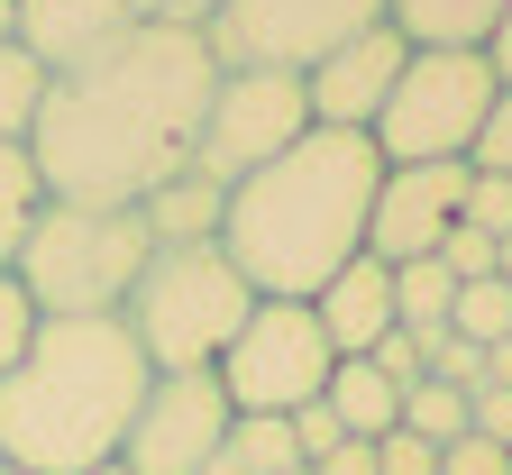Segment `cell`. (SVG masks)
I'll use <instances>...</instances> for the list:
<instances>
[{
  "instance_id": "cell-40",
  "label": "cell",
  "mask_w": 512,
  "mask_h": 475,
  "mask_svg": "<svg viewBox=\"0 0 512 475\" xmlns=\"http://www.w3.org/2000/svg\"><path fill=\"white\" fill-rule=\"evenodd\" d=\"M0 475H19V466H10V457H0Z\"/></svg>"
},
{
  "instance_id": "cell-14",
  "label": "cell",
  "mask_w": 512,
  "mask_h": 475,
  "mask_svg": "<svg viewBox=\"0 0 512 475\" xmlns=\"http://www.w3.org/2000/svg\"><path fill=\"white\" fill-rule=\"evenodd\" d=\"M311 320H320V338H330L339 357H366L384 329H403L394 320V265L384 256H348L339 275L311 293Z\"/></svg>"
},
{
  "instance_id": "cell-24",
  "label": "cell",
  "mask_w": 512,
  "mask_h": 475,
  "mask_svg": "<svg viewBox=\"0 0 512 475\" xmlns=\"http://www.w3.org/2000/svg\"><path fill=\"white\" fill-rule=\"evenodd\" d=\"M366 366H375L384 384H421V375H430V338H412V329H384L375 348H366Z\"/></svg>"
},
{
  "instance_id": "cell-4",
  "label": "cell",
  "mask_w": 512,
  "mask_h": 475,
  "mask_svg": "<svg viewBox=\"0 0 512 475\" xmlns=\"http://www.w3.org/2000/svg\"><path fill=\"white\" fill-rule=\"evenodd\" d=\"M156 256L138 211H92V201H37V220L10 256L19 293L37 302V320H119L138 265Z\"/></svg>"
},
{
  "instance_id": "cell-11",
  "label": "cell",
  "mask_w": 512,
  "mask_h": 475,
  "mask_svg": "<svg viewBox=\"0 0 512 475\" xmlns=\"http://www.w3.org/2000/svg\"><path fill=\"white\" fill-rule=\"evenodd\" d=\"M467 183H476L467 156L458 165H384L375 211H366V256H384V265L439 256V238L458 229V211H467Z\"/></svg>"
},
{
  "instance_id": "cell-33",
  "label": "cell",
  "mask_w": 512,
  "mask_h": 475,
  "mask_svg": "<svg viewBox=\"0 0 512 475\" xmlns=\"http://www.w3.org/2000/svg\"><path fill=\"white\" fill-rule=\"evenodd\" d=\"M467 430H476V439H494V448H512V384L467 393Z\"/></svg>"
},
{
  "instance_id": "cell-30",
  "label": "cell",
  "mask_w": 512,
  "mask_h": 475,
  "mask_svg": "<svg viewBox=\"0 0 512 475\" xmlns=\"http://www.w3.org/2000/svg\"><path fill=\"white\" fill-rule=\"evenodd\" d=\"M439 475H512V448H494V439L467 430V439H448V448H439Z\"/></svg>"
},
{
  "instance_id": "cell-7",
  "label": "cell",
  "mask_w": 512,
  "mask_h": 475,
  "mask_svg": "<svg viewBox=\"0 0 512 475\" xmlns=\"http://www.w3.org/2000/svg\"><path fill=\"white\" fill-rule=\"evenodd\" d=\"M339 348L320 338L311 302H256L238 320V338L220 348V393H229V412H302V402H320V384H330Z\"/></svg>"
},
{
  "instance_id": "cell-12",
  "label": "cell",
  "mask_w": 512,
  "mask_h": 475,
  "mask_svg": "<svg viewBox=\"0 0 512 475\" xmlns=\"http://www.w3.org/2000/svg\"><path fill=\"white\" fill-rule=\"evenodd\" d=\"M403 28L384 19V28H366V37H348V46H330L302 74V101H311V128H375V110H384V92H394V74H403Z\"/></svg>"
},
{
  "instance_id": "cell-34",
  "label": "cell",
  "mask_w": 512,
  "mask_h": 475,
  "mask_svg": "<svg viewBox=\"0 0 512 475\" xmlns=\"http://www.w3.org/2000/svg\"><path fill=\"white\" fill-rule=\"evenodd\" d=\"M138 19H147V28H211L220 0H138Z\"/></svg>"
},
{
  "instance_id": "cell-31",
  "label": "cell",
  "mask_w": 512,
  "mask_h": 475,
  "mask_svg": "<svg viewBox=\"0 0 512 475\" xmlns=\"http://www.w3.org/2000/svg\"><path fill=\"white\" fill-rule=\"evenodd\" d=\"M284 421H293V448H302V466H320V457H330V448L348 439V430L330 421V402H302V412H284Z\"/></svg>"
},
{
  "instance_id": "cell-6",
  "label": "cell",
  "mask_w": 512,
  "mask_h": 475,
  "mask_svg": "<svg viewBox=\"0 0 512 475\" xmlns=\"http://www.w3.org/2000/svg\"><path fill=\"white\" fill-rule=\"evenodd\" d=\"M494 92H503V83H494V64H485L476 46H412L366 138H375L384 165H458V156L476 147Z\"/></svg>"
},
{
  "instance_id": "cell-28",
  "label": "cell",
  "mask_w": 512,
  "mask_h": 475,
  "mask_svg": "<svg viewBox=\"0 0 512 475\" xmlns=\"http://www.w3.org/2000/svg\"><path fill=\"white\" fill-rule=\"evenodd\" d=\"M430 375L458 384V393H476V384H485V348H476V338H458V329H439V338H430Z\"/></svg>"
},
{
  "instance_id": "cell-23",
  "label": "cell",
  "mask_w": 512,
  "mask_h": 475,
  "mask_svg": "<svg viewBox=\"0 0 512 475\" xmlns=\"http://www.w3.org/2000/svg\"><path fill=\"white\" fill-rule=\"evenodd\" d=\"M448 329L476 338V348H494V338H512V284L485 275V284H458V302H448Z\"/></svg>"
},
{
  "instance_id": "cell-10",
  "label": "cell",
  "mask_w": 512,
  "mask_h": 475,
  "mask_svg": "<svg viewBox=\"0 0 512 475\" xmlns=\"http://www.w3.org/2000/svg\"><path fill=\"white\" fill-rule=\"evenodd\" d=\"M229 421L238 412H229V393H220L211 366L202 375H156L147 402H138V421H128V439H119V466L128 475H202L220 457Z\"/></svg>"
},
{
  "instance_id": "cell-2",
  "label": "cell",
  "mask_w": 512,
  "mask_h": 475,
  "mask_svg": "<svg viewBox=\"0 0 512 475\" xmlns=\"http://www.w3.org/2000/svg\"><path fill=\"white\" fill-rule=\"evenodd\" d=\"M384 156L357 128H302V138L229 183L220 211V256L256 302H311L348 256H366V211H375Z\"/></svg>"
},
{
  "instance_id": "cell-9",
  "label": "cell",
  "mask_w": 512,
  "mask_h": 475,
  "mask_svg": "<svg viewBox=\"0 0 512 475\" xmlns=\"http://www.w3.org/2000/svg\"><path fill=\"white\" fill-rule=\"evenodd\" d=\"M302 128H311L302 74H256V64H229V74L211 83L202 138H192V174H211V183L229 192V183H247L256 165H275Z\"/></svg>"
},
{
  "instance_id": "cell-27",
  "label": "cell",
  "mask_w": 512,
  "mask_h": 475,
  "mask_svg": "<svg viewBox=\"0 0 512 475\" xmlns=\"http://www.w3.org/2000/svg\"><path fill=\"white\" fill-rule=\"evenodd\" d=\"M467 165H476V174H512V83L494 92V110H485V128H476V147H467Z\"/></svg>"
},
{
  "instance_id": "cell-8",
  "label": "cell",
  "mask_w": 512,
  "mask_h": 475,
  "mask_svg": "<svg viewBox=\"0 0 512 475\" xmlns=\"http://www.w3.org/2000/svg\"><path fill=\"white\" fill-rule=\"evenodd\" d=\"M394 0H220V19L202 28V46L229 64H256V74H311L330 46L384 28Z\"/></svg>"
},
{
  "instance_id": "cell-1",
  "label": "cell",
  "mask_w": 512,
  "mask_h": 475,
  "mask_svg": "<svg viewBox=\"0 0 512 475\" xmlns=\"http://www.w3.org/2000/svg\"><path fill=\"white\" fill-rule=\"evenodd\" d=\"M220 83V55L202 28H128L110 55L46 83V110L28 128V165L46 201H92V211H138L156 183L192 165L202 110Z\"/></svg>"
},
{
  "instance_id": "cell-25",
  "label": "cell",
  "mask_w": 512,
  "mask_h": 475,
  "mask_svg": "<svg viewBox=\"0 0 512 475\" xmlns=\"http://www.w3.org/2000/svg\"><path fill=\"white\" fill-rule=\"evenodd\" d=\"M28 338H37V302L19 293V275H0V375L28 357Z\"/></svg>"
},
{
  "instance_id": "cell-18",
  "label": "cell",
  "mask_w": 512,
  "mask_h": 475,
  "mask_svg": "<svg viewBox=\"0 0 512 475\" xmlns=\"http://www.w3.org/2000/svg\"><path fill=\"white\" fill-rule=\"evenodd\" d=\"M448 302H458V275H448L439 256L394 265V320H403L412 338H439V329H448Z\"/></svg>"
},
{
  "instance_id": "cell-26",
  "label": "cell",
  "mask_w": 512,
  "mask_h": 475,
  "mask_svg": "<svg viewBox=\"0 0 512 475\" xmlns=\"http://www.w3.org/2000/svg\"><path fill=\"white\" fill-rule=\"evenodd\" d=\"M458 220H467V229H485V238H512V174H476Z\"/></svg>"
},
{
  "instance_id": "cell-36",
  "label": "cell",
  "mask_w": 512,
  "mask_h": 475,
  "mask_svg": "<svg viewBox=\"0 0 512 475\" xmlns=\"http://www.w3.org/2000/svg\"><path fill=\"white\" fill-rule=\"evenodd\" d=\"M476 55H485V64H494V83H512V10H503V19H494V37H485V46H476Z\"/></svg>"
},
{
  "instance_id": "cell-37",
  "label": "cell",
  "mask_w": 512,
  "mask_h": 475,
  "mask_svg": "<svg viewBox=\"0 0 512 475\" xmlns=\"http://www.w3.org/2000/svg\"><path fill=\"white\" fill-rule=\"evenodd\" d=\"M19 37V0H0V46H10Z\"/></svg>"
},
{
  "instance_id": "cell-13",
  "label": "cell",
  "mask_w": 512,
  "mask_h": 475,
  "mask_svg": "<svg viewBox=\"0 0 512 475\" xmlns=\"http://www.w3.org/2000/svg\"><path fill=\"white\" fill-rule=\"evenodd\" d=\"M138 28V0H19V46L46 74H74V64L110 55Z\"/></svg>"
},
{
  "instance_id": "cell-32",
  "label": "cell",
  "mask_w": 512,
  "mask_h": 475,
  "mask_svg": "<svg viewBox=\"0 0 512 475\" xmlns=\"http://www.w3.org/2000/svg\"><path fill=\"white\" fill-rule=\"evenodd\" d=\"M375 466H384V475H439V448L412 439V430H384V439H375Z\"/></svg>"
},
{
  "instance_id": "cell-21",
  "label": "cell",
  "mask_w": 512,
  "mask_h": 475,
  "mask_svg": "<svg viewBox=\"0 0 512 475\" xmlns=\"http://www.w3.org/2000/svg\"><path fill=\"white\" fill-rule=\"evenodd\" d=\"M403 430H412V439H430V448L467 439V393H458V384H439V375L403 384Z\"/></svg>"
},
{
  "instance_id": "cell-17",
  "label": "cell",
  "mask_w": 512,
  "mask_h": 475,
  "mask_svg": "<svg viewBox=\"0 0 512 475\" xmlns=\"http://www.w3.org/2000/svg\"><path fill=\"white\" fill-rule=\"evenodd\" d=\"M503 10L512 0H394L384 19L403 28V46H485Z\"/></svg>"
},
{
  "instance_id": "cell-15",
  "label": "cell",
  "mask_w": 512,
  "mask_h": 475,
  "mask_svg": "<svg viewBox=\"0 0 512 475\" xmlns=\"http://www.w3.org/2000/svg\"><path fill=\"white\" fill-rule=\"evenodd\" d=\"M220 211H229V192H220L211 174H192V165L138 201V220H147L156 247H202V238H220Z\"/></svg>"
},
{
  "instance_id": "cell-22",
  "label": "cell",
  "mask_w": 512,
  "mask_h": 475,
  "mask_svg": "<svg viewBox=\"0 0 512 475\" xmlns=\"http://www.w3.org/2000/svg\"><path fill=\"white\" fill-rule=\"evenodd\" d=\"M37 165H28V147H0V275H10V256H19V238H28V220H37Z\"/></svg>"
},
{
  "instance_id": "cell-38",
  "label": "cell",
  "mask_w": 512,
  "mask_h": 475,
  "mask_svg": "<svg viewBox=\"0 0 512 475\" xmlns=\"http://www.w3.org/2000/svg\"><path fill=\"white\" fill-rule=\"evenodd\" d=\"M494 275H503V284H512V238H494Z\"/></svg>"
},
{
  "instance_id": "cell-3",
  "label": "cell",
  "mask_w": 512,
  "mask_h": 475,
  "mask_svg": "<svg viewBox=\"0 0 512 475\" xmlns=\"http://www.w3.org/2000/svg\"><path fill=\"white\" fill-rule=\"evenodd\" d=\"M156 366L119 320H37L28 357L0 375V457L19 475H92L119 466Z\"/></svg>"
},
{
  "instance_id": "cell-41",
  "label": "cell",
  "mask_w": 512,
  "mask_h": 475,
  "mask_svg": "<svg viewBox=\"0 0 512 475\" xmlns=\"http://www.w3.org/2000/svg\"><path fill=\"white\" fill-rule=\"evenodd\" d=\"M293 475H311V466H293Z\"/></svg>"
},
{
  "instance_id": "cell-16",
  "label": "cell",
  "mask_w": 512,
  "mask_h": 475,
  "mask_svg": "<svg viewBox=\"0 0 512 475\" xmlns=\"http://www.w3.org/2000/svg\"><path fill=\"white\" fill-rule=\"evenodd\" d=\"M320 402H330V421L348 439H384V430H403V384H384L366 357H339L330 384H320Z\"/></svg>"
},
{
  "instance_id": "cell-29",
  "label": "cell",
  "mask_w": 512,
  "mask_h": 475,
  "mask_svg": "<svg viewBox=\"0 0 512 475\" xmlns=\"http://www.w3.org/2000/svg\"><path fill=\"white\" fill-rule=\"evenodd\" d=\"M439 265H448V275H458V284H485V275H494V238L458 220V229L439 238Z\"/></svg>"
},
{
  "instance_id": "cell-39",
  "label": "cell",
  "mask_w": 512,
  "mask_h": 475,
  "mask_svg": "<svg viewBox=\"0 0 512 475\" xmlns=\"http://www.w3.org/2000/svg\"><path fill=\"white\" fill-rule=\"evenodd\" d=\"M92 475H128V466H92Z\"/></svg>"
},
{
  "instance_id": "cell-35",
  "label": "cell",
  "mask_w": 512,
  "mask_h": 475,
  "mask_svg": "<svg viewBox=\"0 0 512 475\" xmlns=\"http://www.w3.org/2000/svg\"><path fill=\"white\" fill-rule=\"evenodd\" d=\"M311 475H384V466H375V439H339V448L320 457Z\"/></svg>"
},
{
  "instance_id": "cell-5",
  "label": "cell",
  "mask_w": 512,
  "mask_h": 475,
  "mask_svg": "<svg viewBox=\"0 0 512 475\" xmlns=\"http://www.w3.org/2000/svg\"><path fill=\"white\" fill-rule=\"evenodd\" d=\"M247 311H256V293L238 284L220 238H202V247H156L138 265V284L119 302V329L138 338V357L156 375H202V366H220V348L238 338Z\"/></svg>"
},
{
  "instance_id": "cell-20",
  "label": "cell",
  "mask_w": 512,
  "mask_h": 475,
  "mask_svg": "<svg viewBox=\"0 0 512 475\" xmlns=\"http://www.w3.org/2000/svg\"><path fill=\"white\" fill-rule=\"evenodd\" d=\"M220 448H229L247 475H293V466H302V448H293V421H275V412H238Z\"/></svg>"
},
{
  "instance_id": "cell-19",
  "label": "cell",
  "mask_w": 512,
  "mask_h": 475,
  "mask_svg": "<svg viewBox=\"0 0 512 475\" xmlns=\"http://www.w3.org/2000/svg\"><path fill=\"white\" fill-rule=\"evenodd\" d=\"M46 64L10 37V46H0V147H28V128H37V110H46Z\"/></svg>"
}]
</instances>
